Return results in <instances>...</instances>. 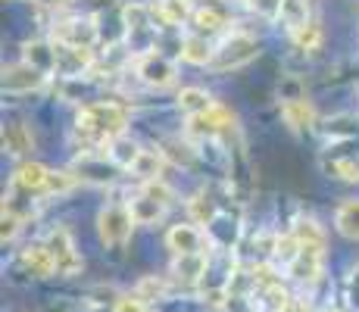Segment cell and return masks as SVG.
<instances>
[{
	"label": "cell",
	"instance_id": "e575fe53",
	"mask_svg": "<svg viewBox=\"0 0 359 312\" xmlns=\"http://www.w3.org/2000/svg\"><path fill=\"white\" fill-rule=\"evenodd\" d=\"M116 312H150V309H147V303H141L135 294H131V297H122V300L116 303Z\"/></svg>",
	"mask_w": 359,
	"mask_h": 312
},
{
	"label": "cell",
	"instance_id": "f1b7e54d",
	"mask_svg": "<svg viewBox=\"0 0 359 312\" xmlns=\"http://www.w3.org/2000/svg\"><path fill=\"white\" fill-rule=\"evenodd\" d=\"M291 38L297 41V47H300V50H319V44H322V25L316 22V19H309L306 25H300L297 32H291Z\"/></svg>",
	"mask_w": 359,
	"mask_h": 312
},
{
	"label": "cell",
	"instance_id": "4dcf8cb0",
	"mask_svg": "<svg viewBox=\"0 0 359 312\" xmlns=\"http://www.w3.org/2000/svg\"><path fill=\"white\" fill-rule=\"evenodd\" d=\"M135 297H137L141 303L163 300V297H165V281H160V278H144V281L135 287Z\"/></svg>",
	"mask_w": 359,
	"mask_h": 312
},
{
	"label": "cell",
	"instance_id": "4fadbf2b",
	"mask_svg": "<svg viewBox=\"0 0 359 312\" xmlns=\"http://www.w3.org/2000/svg\"><path fill=\"white\" fill-rule=\"evenodd\" d=\"M47 178H50V169L41 163H22L16 172H13V184L22 187V191L34 194V197H44L47 191Z\"/></svg>",
	"mask_w": 359,
	"mask_h": 312
},
{
	"label": "cell",
	"instance_id": "8d00e7d4",
	"mask_svg": "<svg viewBox=\"0 0 359 312\" xmlns=\"http://www.w3.org/2000/svg\"><path fill=\"white\" fill-rule=\"evenodd\" d=\"M34 6H41V10H63L66 0H32Z\"/></svg>",
	"mask_w": 359,
	"mask_h": 312
},
{
	"label": "cell",
	"instance_id": "cb8c5ba5",
	"mask_svg": "<svg viewBox=\"0 0 359 312\" xmlns=\"http://www.w3.org/2000/svg\"><path fill=\"white\" fill-rule=\"evenodd\" d=\"M291 234L300 240V247H322V250H325V231H322V225L316 219L300 216V219L294 222Z\"/></svg>",
	"mask_w": 359,
	"mask_h": 312
},
{
	"label": "cell",
	"instance_id": "9a60e30c",
	"mask_svg": "<svg viewBox=\"0 0 359 312\" xmlns=\"http://www.w3.org/2000/svg\"><path fill=\"white\" fill-rule=\"evenodd\" d=\"M19 262H22V269L32 275V278H47V275H53L57 269H53V256L47 244H32L22 250V256H19Z\"/></svg>",
	"mask_w": 359,
	"mask_h": 312
},
{
	"label": "cell",
	"instance_id": "3957f363",
	"mask_svg": "<svg viewBox=\"0 0 359 312\" xmlns=\"http://www.w3.org/2000/svg\"><path fill=\"white\" fill-rule=\"evenodd\" d=\"M135 225L137 222L131 216L128 203H107L97 212V234H100L103 247H126Z\"/></svg>",
	"mask_w": 359,
	"mask_h": 312
},
{
	"label": "cell",
	"instance_id": "7a4b0ae2",
	"mask_svg": "<svg viewBox=\"0 0 359 312\" xmlns=\"http://www.w3.org/2000/svg\"><path fill=\"white\" fill-rule=\"evenodd\" d=\"M257 53H259V44H257V38H253V34L234 32V34H229V38L216 47V57H212L210 69H212V72L241 69V66H247L250 60H257Z\"/></svg>",
	"mask_w": 359,
	"mask_h": 312
},
{
	"label": "cell",
	"instance_id": "484cf974",
	"mask_svg": "<svg viewBox=\"0 0 359 312\" xmlns=\"http://www.w3.org/2000/svg\"><path fill=\"white\" fill-rule=\"evenodd\" d=\"M325 172L341 178V182L356 184L359 182V159L356 156H331V159H325Z\"/></svg>",
	"mask_w": 359,
	"mask_h": 312
},
{
	"label": "cell",
	"instance_id": "ffe728a7",
	"mask_svg": "<svg viewBox=\"0 0 359 312\" xmlns=\"http://www.w3.org/2000/svg\"><path fill=\"white\" fill-rule=\"evenodd\" d=\"M32 147H34V137H32L29 125H25V122L4 125V150H6V154L22 156V154H29Z\"/></svg>",
	"mask_w": 359,
	"mask_h": 312
},
{
	"label": "cell",
	"instance_id": "4316f807",
	"mask_svg": "<svg viewBox=\"0 0 359 312\" xmlns=\"http://www.w3.org/2000/svg\"><path fill=\"white\" fill-rule=\"evenodd\" d=\"M107 154H109V159H113L119 169H131V163L137 159V154H141V147H137L135 141H126V137H116V141H109L107 144Z\"/></svg>",
	"mask_w": 359,
	"mask_h": 312
},
{
	"label": "cell",
	"instance_id": "30bf717a",
	"mask_svg": "<svg viewBox=\"0 0 359 312\" xmlns=\"http://www.w3.org/2000/svg\"><path fill=\"white\" fill-rule=\"evenodd\" d=\"M322 247H300V253L287 262V275L300 284H313L322 275Z\"/></svg>",
	"mask_w": 359,
	"mask_h": 312
},
{
	"label": "cell",
	"instance_id": "83f0119b",
	"mask_svg": "<svg viewBox=\"0 0 359 312\" xmlns=\"http://www.w3.org/2000/svg\"><path fill=\"white\" fill-rule=\"evenodd\" d=\"M281 19L287 22V29L297 32L300 25H306L313 16H309L306 0H285V6H281Z\"/></svg>",
	"mask_w": 359,
	"mask_h": 312
},
{
	"label": "cell",
	"instance_id": "d4e9b609",
	"mask_svg": "<svg viewBox=\"0 0 359 312\" xmlns=\"http://www.w3.org/2000/svg\"><path fill=\"white\" fill-rule=\"evenodd\" d=\"M210 107H212V100L203 88H182V91H178V109H182L188 119L197 113H206Z\"/></svg>",
	"mask_w": 359,
	"mask_h": 312
},
{
	"label": "cell",
	"instance_id": "2e32d148",
	"mask_svg": "<svg viewBox=\"0 0 359 312\" xmlns=\"http://www.w3.org/2000/svg\"><path fill=\"white\" fill-rule=\"evenodd\" d=\"M182 60L191 62V66H210L212 57H216V47L206 41V34H188V38H182Z\"/></svg>",
	"mask_w": 359,
	"mask_h": 312
},
{
	"label": "cell",
	"instance_id": "6da1fadb",
	"mask_svg": "<svg viewBox=\"0 0 359 312\" xmlns=\"http://www.w3.org/2000/svg\"><path fill=\"white\" fill-rule=\"evenodd\" d=\"M128 128V109L113 100H94L81 107L79 119H75V131L91 144H109L122 137Z\"/></svg>",
	"mask_w": 359,
	"mask_h": 312
},
{
	"label": "cell",
	"instance_id": "7402d4cb",
	"mask_svg": "<svg viewBox=\"0 0 359 312\" xmlns=\"http://www.w3.org/2000/svg\"><path fill=\"white\" fill-rule=\"evenodd\" d=\"M188 212H191V222H194V225H212L219 216V203L206 191H200L188 200Z\"/></svg>",
	"mask_w": 359,
	"mask_h": 312
},
{
	"label": "cell",
	"instance_id": "e0dca14e",
	"mask_svg": "<svg viewBox=\"0 0 359 312\" xmlns=\"http://www.w3.org/2000/svg\"><path fill=\"white\" fill-rule=\"evenodd\" d=\"M25 53V62L34 69H41V72H57V44H47V41H29V44L22 47Z\"/></svg>",
	"mask_w": 359,
	"mask_h": 312
},
{
	"label": "cell",
	"instance_id": "d6986e66",
	"mask_svg": "<svg viewBox=\"0 0 359 312\" xmlns=\"http://www.w3.org/2000/svg\"><path fill=\"white\" fill-rule=\"evenodd\" d=\"M281 119L287 122V128H294V131H303V128H309V125L316 122V109H313V103H306V100H285L281 103Z\"/></svg>",
	"mask_w": 359,
	"mask_h": 312
},
{
	"label": "cell",
	"instance_id": "7c38bea8",
	"mask_svg": "<svg viewBox=\"0 0 359 312\" xmlns=\"http://www.w3.org/2000/svg\"><path fill=\"white\" fill-rule=\"evenodd\" d=\"M128 210H131V216H135L137 225H156V222L165 216V210H169V206L141 187V191H137L135 197L128 200Z\"/></svg>",
	"mask_w": 359,
	"mask_h": 312
},
{
	"label": "cell",
	"instance_id": "52a82bcc",
	"mask_svg": "<svg viewBox=\"0 0 359 312\" xmlns=\"http://www.w3.org/2000/svg\"><path fill=\"white\" fill-rule=\"evenodd\" d=\"M53 41H57V44H69V47H94V41H97V25L81 16L63 19V22L53 25Z\"/></svg>",
	"mask_w": 359,
	"mask_h": 312
},
{
	"label": "cell",
	"instance_id": "9c48e42d",
	"mask_svg": "<svg viewBox=\"0 0 359 312\" xmlns=\"http://www.w3.org/2000/svg\"><path fill=\"white\" fill-rule=\"evenodd\" d=\"M53 44H57V41H53ZM91 66H94L91 47L57 44V75H63V79H81Z\"/></svg>",
	"mask_w": 359,
	"mask_h": 312
},
{
	"label": "cell",
	"instance_id": "ba28073f",
	"mask_svg": "<svg viewBox=\"0 0 359 312\" xmlns=\"http://www.w3.org/2000/svg\"><path fill=\"white\" fill-rule=\"evenodd\" d=\"M47 81V72H41V69L29 66V62H16V66L4 69V91L6 94H29V91H38V88H44Z\"/></svg>",
	"mask_w": 359,
	"mask_h": 312
},
{
	"label": "cell",
	"instance_id": "8992f818",
	"mask_svg": "<svg viewBox=\"0 0 359 312\" xmlns=\"http://www.w3.org/2000/svg\"><path fill=\"white\" fill-rule=\"evenodd\" d=\"M234 131V113L229 107H219L212 103L206 113H197L188 119V135L191 137H219Z\"/></svg>",
	"mask_w": 359,
	"mask_h": 312
},
{
	"label": "cell",
	"instance_id": "d6a6232c",
	"mask_svg": "<svg viewBox=\"0 0 359 312\" xmlns=\"http://www.w3.org/2000/svg\"><path fill=\"white\" fill-rule=\"evenodd\" d=\"M19 228H22V219H19L16 212L4 210V216H0V240H4V244H10V240L19 234Z\"/></svg>",
	"mask_w": 359,
	"mask_h": 312
},
{
	"label": "cell",
	"instance_id": "5bb4252c",
	"mask_svg": "<svg viewBox=\"0 0 359 312\" xmlns=\"http://www.w3.org/2000/svg\"><path fill=\"white\" fill-rule=\"evenodd\" d=\"M206 262H210L206 259V250L203 253H182L172 259V275L182 284H197L206 275Z\"/></svg>",
	"mask_w": 359,
	"mask_h": 312
},
{
	"label": "cell",
	"instance_id": "ac0fdd59",
	"mask_svg": "<svg viewBox=\"0 0 359 312\" xmlns=\"http://www.w3.org/2000/svg\"><path fill=\"white\" fill-rule=\"evenodd\" d=\"M163 169H165V156H163V150H141L137 154V159L131 163V175L135 178H141V182H156V178L163 175Z\"/></svg>",
	"mask_w": 359,
	"mask_h": 312
},
{
	"label": "cell",
	"instance_id": "f546056e",
	"mask_svg": "<svg viewBox=\"0 0 359 312\" xmlns=\"http://www.w3.org/2000/svg\"><path fill=\"white\" fill-rule=\"evenodd\" d=\"M75 184H79V175H72V172H63V169H50L44 197H63V194H69Z\"/></svg>",
	"mask_w": 359,
	"mask_h": 312
},
{
	"label": "cell",
	"instance_id": "836d02e7",
	"mask_svg": "<svg viewBox=\"0 0 359 312\" xmlns=\"http://www.w3.org/2000/svg\"><path fill=\"white\" fill-rule=\"evenodd\" d=\"M247 4H250V10L257 13V16H262V19H278L285 0H247Z\"/></svg>",
	"mask_w": 359,
	"mask_h": 312
},
{
	"label": "cell",
	"instance_id": "d590c367",
	"mask_svg": "<svg viewBox=\"0 0 359 312\" xmlns=\"http://www.w3.org/2000/svg\"><path fill=\"white\" fill-rule=\"evenodd\" d=\"M281 312H309V306H306V300H297V297H291V300L281 306Z\"/></svg>",
	"mask_w": 359,
	"mask_h": 312
},
{
	"label": "cell",
	"instance_id": "44dd1931",
	"mask_svg": "<svg viewBox=\"0 0 359 312\" xmlns=\"http://www.w3.org/2000/svg\"><path fill=\"white\" fill-rule=\"evenodd\" d=\"M334 225L344 238L359 240V200H344L334 212Z\"/></svg>",
	"mask_w": 359,
	"mask_h": 312
},
{
	"label": "cell",
	"instance_id": "8fae6325",
	"mask_svg": "<svg viewBox=\"0 0 359 312\" xmlns=\"http://www.w3.org/2000/svg\"><path fill=\"white\" fill-rule=\"evenodd\" d=\"M203 231L194 225V222H188V225H175L169 234H165V244L175 256L182 253H203Z\"/></svg>",
	"mask_w": 359,
	"mask_h": 312
},
{
	"label": "cell",
	"instance_id": "603a6c76",
	"mask_svg": "<svg viewBox=\"0 0 359 312\" xmlns=\"http://www.w3.org/2000/svg\"><path fill=\"white\" fill-rule=\"evenodd\" d=\"M194 25L200 34H212V32H222L229 25V16L219 10L216 4H203L200 10H194Z\"/></svg>",
	"mask_w": 359,
	"mask_h": 312
},
{
	"label": "cell",
	"instance_id": "1f68e13d",
	"mask_svg": "<svg viewBox=\"0 0 359 312\" xmlns=\"http://www.w3.org/2000/svg\"><path fill=\"white\" fill-rule=\"evenodd\" d=\"M297 253H300V240H297L294 234H285V238H278V240H275L272 256H275V259H281V262H285V266L294 259Z\"/></svg>",
	"mask_w": 359,
	"mask_h": 312
},
{
	"label": "cell",
	"instance_id": "5b68a950",
	"mask_svg": "<svg viewBox=\"0 0 359 312\" xmlns=\"http://www.w3.org/2000/svg\"><path fill=\"white\" fill-rule=\"evenodd\" d=\"M47 250H50V256H53V269H57V275H75V272H81V256H79V250H75V240H72V234H69V228H53L50 234H47Z\"/></svg>",
	"mask_w": 359,
	"mask_h": 312
},
{
	"label": "cell",
	"instance_id": "277c9868",
	"mask_svg": "<svg viewBox=\"0 0 359 312\" xmlns=\"http://www.w3.org/2000/svg\"><path fill=\"white\" fill-rule=\"evenodd\" d=\"M135 75L147 88H156V91H163V88L175 85L178 69H175V62H172L169 57H163V53H156V50H147V53H141V57H137Z\"/></svg>",
	"mask_w": 359,
	"mask_h": 312
}]
</instances>
